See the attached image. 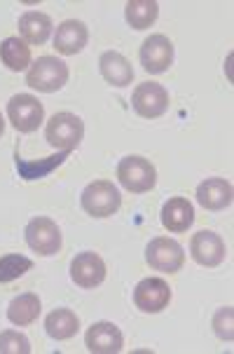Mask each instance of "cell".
<instances>
[{"mask_svg":"<svg viewBox=\"0 0 234 354\" xmlns=\"http://www.w3.org/2000/svg\"><path fill=\"white\" fill-rule=\"evenodd\" d=\"M190 254L199 266L204 268H215L225 261L227 249L220 235H215L211 230H199L190 242Z\"/></svg>","mask_w":234,"mask_h":354,"instance_id":"7c38bea8","label":"cell"},{"mask_svg":"<svg viewBox=\"0 0 234 354\" xmlns=\"http://www.w3.org/2000/svg\"><path fill=\"white\" fill-rule=\"evenodd\" d=\"M19 33L23 35L26 43L43 45L52 33V19L45 12H23L19 19Z\"/></svg>","mask_w":234,"mask_h":354,"instance_id":"ac0fdd59","label":"cell"},{"mask_svg":"<svg viewBox=\"0 0 234 354\" xmlns=\"http://www.w3.org/2000/svg\"><path fill=\"white\" fill-rule=\"evenodd\" d=\"M117 178L129 193H148L157 183V171L153 162L141 158V155H129L117 165Z\"/></svg>","mask_w":234,"mask_h":354,"instance_id":"3957f363","label":"cell"},{"mask_svg":"<svg viewBox=\"0 0 234 354\" xmlns=\"http://www.w3.org/2000/svg\"><path fill=\"white\" fill-rule=\"evenodd\" d=\"M122 207V195L110 181H94L82 193V209L94 218H108Z\"/></svg>","mask_w":234,"mask_h":354,"instance_id":"277c9868","label":"cell"},{"mask_svg":"<svg viewBox=\"0 0 234 354\" xmlns=\"http://www.w3.org/2000/svg\"><path fill=\"white\" fill-rule=\"evenodd\" d=\"M171 301V289L164 279L159 277H148L141 279L134 289V303L141 312H162Z\"/></svg>","mask_w":234,"mask_h":354,"instance_id":"9c48e42d","label":"cell"},{"mask_svg":"<svg viewBox=\"0 0 234 354\" xmlns=\"http://www.w3.org/2000/svg\"><path fill=\"white\" fill-rule=\"evenodd\" d=\"M141 64L148 73H164L173 64V45L166 35H150L148 40H143L141 45Z\"/></svg>","mask_w":234,"mask_h":354,"instance_id":"30bf717a","label":"cell"},{"mask_svg":"<svg viewBox=\"0 0 234 354\" xmlns=\"http://www.w3.org/2000/svg\"><path fill=\"white\" fill-rule=\"evenodd\" d=\"M0 62L14 73L26 71L31 66V47L19 38H5L0 43Z\"/></svg>","mask_w":234,"mask_h":354,"instance_id":"7402d4cb","label":"cell"},{"mask_svg":"<svg viewBox=\"0 0 234 354\" xmlns=\"http://www.w3.org/2000/svg\"><path fill=\"white\" fill-rule=\"evenodd\" d=\"M33 268V261L19 254H8L0 258V284H10V281L19 279Z\"/></svg>","mask_w":234,"mask_h":354,"instance_id":"cb8c5ba5","label":"cell"},{"mask_svg":"<svg viewBox=\"0 0 234 354\" xmlns=\"http://www.w3.org/2000/svg\"><path fill=\"white\" fill-rule=\"evenodd\" d=\"M77 328H80V319H77L75 312L68 310V308L54 310L47 315V319H45V331L54 340L73 338V335L77 333Z\"/></svg>","mask_w":234,"mask_h":354,"instance_id":"d6986e66","label":"cell"},{"mask_svg":"<svg viewBox=\"0 0 234 354\" xmlns=\"http://www.w3.org/2000/svg\"><path fill=\"white\" fill-rule=\"evenodd\" d=\"M85 136V122L73 113H57L45 127V139L59 151H75Z\"/></svg>","mask_w":234,"mask_h":354,"instance_id":"7a4b0ae2","label":"cell"},{"mask_svg":"<svg viewBox=\"0 0 234 354\" xmlns=\"http://www.w3.org/2000/svg\"><path fill=\"white\" fill-rule=\"evenodd\" d=\"M195 223V209L185 197H171L162 207V225L169 232H188V227Z\"/></svg>","mask_w":234,"mask_h":354,"instance_id":"2e32d148","label":"cell"},{"mask_svg":"<svg viewBox=\"0 0 234 354\" xmlns=\"http://www.w3.org/2000/svg\"><path fill=\"white\" fill-rule=\"evenodd\" d=\"M40 315V298L35 293H21L8 308V319L14 326H31Z\"/></svg>","mask_w":234,"mask_h":354,"instance_id":"44dd1931","label":"cell"},{"mask_svg":"<svg viewBox=\"0 0 234 354\" xmlns=\"http://www.w3.org/2000/svg\"><path fill=\"white\" fill-rule=\"evenodd\" d=\"M8 118H10V122L14 124L17 131L31 134V131H35L43 124L45 108L38 99L31 97V94H17L8 104Z\"/></svg>","mask_w":234,"mask_h":354,"instance_id":"5b68a950","label":"cell"},{"mask_svg":"<svg viewBox=\"0 0 234 354\" xmlns=\"http://www.w3.org/2000/svg\"><path fill=\"white\" fill-rule=\"evenodd\" d=\"M68 155H70V151H59L57 155H50V158L38 160V162H28V160L17 158V171H19V176L23 181H38V178L50 176L57 167H61L64 162L68 160Z\"/></svg>","mask_w":234,"mask_h":354,"instance_id":"ffe728a7","label":"cell"},{"mask_svg":"<svg viewBox=\"0 0 234 354\" xmlns=\"http://www.w3.org/2000/svg\"><path fill=\"white\" fill-rule=\"evenodd\" d=\"M85 343L94 354H117L124 347V335L113 322H96L89 326Z\"/></svg>","mask_w":234,"mask_h":354,"instance_id":"4fadbf2b","label":"cell"},{"mask_svg":"<svg viewBox=\"0 0 234 354\" xmlns=\"http://www.w3.org/2000/svg\"><path fill=\"white\" fill-rule=\"evenodd\" d=\"M3 131H5V120H3V115H0V136H3Z\"/></svg>","mask_w":234,"mask_h":354,"instance_id":"4316f807","label":"cell"},{"mask_svg":"<svg viewBox=\"0 0 234 354\" xmlns=\"http://www.w3.org/2000/svg\"><path fill=\"white\" fill-rule=\"evenodd\" d=\"M146 261L157 272H178L185 263V251L176 239L155 237L146 249Z\"/></svg>","mask_w":234,"mask_h":354,"instance_id":"8992f818","label":"cell"},{"mask_svg":"<svg viewBox=\"0 0 234 354\" xmlns=\"http://www.w3.org/2000/svg\"><path fill=\"white\" fill-rule=\"evenodd\" d=\"M213 328H215V335H218L220 340H230L234 338V312L232 308H223V310H218L215 312V317H213Z\"/></svg>","mask_w":234,"mask_h":354,"instance_id":"484cf974","label":"cell"},{"mask_svg":"<svg viewBox=\"0 0 234 354\" xmlns=\"http://www.w3.org/2000/svg\"><path fill=\"white\" fill-rule=\"evenodd\" d=\"M89 40V31L82 21L77 19H68L64 24H59L57 35H54V47H57L59 54L64 57H73V54L85 50Z\"/></svg>","mask_w":234,"mask_h":354,"instance_id":"5bb4252c","label":"cell"},{"mask_svg":"<svg viewBox=\"0 0 234 354\" xmlns=\"http://www.w3.org/2000/svg\"><path fill=\"white\" fill-rule=\"evenodd\" d=\"M23 235H26L28 247L40 256H54L61 249V230H59V225L52 218H45V216L33 218L26 225Z\"/></svg>","mask_w":234,"mask_h":354,"instance_id":"52a82bcc","label":"cell"},{"mask_svg":"<svg viewBox=\"0 0 234 354\" xmlns=\"http://www.w3.org/2000/svg\"><path fill=\"white\" fill-rule=\"evenodd\" d=\"M131 106L141 118H159L169 108V92L159 82H143L134 89Z\"/></svg>","mask_w":234,"mask_h":354,"instance_id":"ba28073f","label":"cell"},{"mask_svg":"<svg viewBox=\"0 0 234 354\" xmlns=\"http://www.w3.org/2000/svg\"><path fill=\"white\" fill-rule=\"evenodd\" d=\"M127 24L136 31H146L157 21L159 5L155 0H129L127 3Z\"/></svg>","mask_w":234,"mask_h":354,"instance_id":"603a6c76","label":"cell"},{"mask_svg":"<svg viewBox=\"0 0 234 354\" xmlns=\"http://www.w3.org/2000/svg\"><path fill=\"white\" fill-rule=\"evenodd\" d=\"M197 202L208 212H223L232 204V183L225 178H206L197 188Z\"/></svg>","mask_w":234,"mask_h":354,"instance_id":"9a60e30c","label":"cell"},{"mask_svg":"<svg viewBox=\"0 0 234 354\" xmlns=\"http://www.w3.org/2000/svg\"><path fill=\"white\" fill-rule=\"evenodd\" d=\"M31 343L19 331H3L0 333V354H28Z\"/></svg>","mask_w":234,"mask_h":354,"instance_id":"d4e9b609","label":"cell"},{"mask_svg":"<svg viewBox=\"0 0 234 354\" xmlns=\"http://www.w3.org/2000/svg\"><path fill=\"white\" fill-rule=\"evenodd\" d=\"M68 82V66L57 57H40L26 71V85L38 92H59Z\"/></svg>","mask_w":234,"mask_h":354,"instance_id":"6da1fadb","label":"cell"},{"mask_svg":"<svg viewBox=\"0 0 234 354\" xmlns=\"http://www.w3.org/2000/svg\"><path fill=\"white\" fill-rule=\"evenodd\" d=\"M99 66H101V75L113 87H127L134 80V68H131L129 59L119 52H104L99 59Z\"/></svg>","mask_w":234,"mask_h":354,"instance_id":"e0dca14e","label":"cell"},{"mask_svg":"<svg viewBox=\"0 0 234 354\" xmlns=\"http://www.w3.org/2000/svg\"><path fill=\"white\" fill-rule=\"evenodd\" d=\"M70 279L82 289H94L106 279V263L104 258L94 251H85L77 254L70 263Z\"/></svg>","mask_w":234,"mask_h":354,"instance_id":"8fae6325","label":"cell"}]
</instances>
